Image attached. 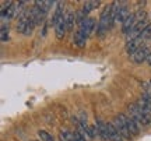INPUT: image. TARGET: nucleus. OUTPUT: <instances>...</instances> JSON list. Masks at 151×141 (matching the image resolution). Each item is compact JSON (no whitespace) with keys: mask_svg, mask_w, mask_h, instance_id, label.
<instances>
[{"mask_svg":"<svg viewBox=\"0 0 151 141\" xmlns=\"http://www.w3.org/2000/svg\"><path fill=\"white\" fill-rule=\"evenodd\" d=\"M113 22H115V20L112 17V6H108V7H105V10L102 11V14L99 17V24L97 28L98 35L104 37L105 32H108V29L112 27Z\"/></svg>","mask_w":151,"mask_h":141,"instance_id":"obj_1","label":"nucleus"},{"mask_svg":"<svg viewBox=\"0 0 151 141\" xmlns=\"http://www.w3.org/2000/svg\"><path fill=\"white\" fill-rule=\"evenodd\" d=\"M124 116H126V115H118L112 123H113V126H115V129L118 130V133L123 137V138H132V134H130L129 129H127V126H126Z\"/></svg>","mask_w":151,"mask_h":141,"instance_id":"obj_2","label":"nucleus"},{"mask_svg":"<svg viewBox=\"0 0 151 141\" xmlns=\"http://www.w3.org/2000/svg\"><path fill=\"white\" fill-rule=\"evenodd\" d=\"M94 28H95V20H94V18H90V17H87L86 20L78 25V29L86 35L87 38H88V35L92 32V29H94Z\"/></svg>","mask_w":151,"mask_h":141,"instance_id":"obj_3","label":"nucleus"},{"mask_svg":"<svg viewBox=\"0 0 151 141\" xmlns=\"http://www.w3.org/2000/svg\"><path fill=\"white\" fill-rule=\"evenodd\" d=\"M148 54H150V49H148V46L143 45V46H141V48L139 49L133 56H132V59H133L134 63H143L144 60H147Z\"/></svg>","mask_w":151,"mask_h":141,"instance_id":"obj_4","label":"nucleus"},{"mask_svg":"<svg viewBox=\"0 0 151 141\" xmlns=\"http://www.w3.org/2000/svg\"><path fill=\"white\" fill-rule=\"evenodd\" d=\"M45 16H46V14H45V13H42V11L37 7V6H34L32 9L29 10V20L35 22V25L41 24V22H43Z\"/></svg>","mask_w":151,"mask_h":141,"instance_id":"obj_5","label":"nucleus"},{"mask_svg":"<svg viewBox=\"0 0 151 141\" xmlns=\"http://www.w3.org/2000/svg\"><path fill=\"white\" fill-rule=\"evenodd\" d=\"M124 120H126V126H127V129H129L130 134L132 136H137L139 133H140V129H141V125L140 123H137L133 117H130V116H124Z\"/></svg>","mask_w":151,"mask_h":141,"instance_id":"obj_6","label":"nucleus"},{"mask_svg":"<svg viewBox=\"0 0 151 141\" xmlns=\"http://www.w3.org/2000/svg\"><path fill=\"white\" fill-rule=\"evenodd\" d=\"M143 46V39L141 38H137V39H133V41H129V42H126V52L130 54V56H133V54L139 50V49Z\"/></svg>","mask_w":151,"mask_h":141,"instance_id":"obj_7","label":"nucleus"},{"mask_svg":"<svg viewBox=\"0 0 151 141\" xmlns=\"http://www.w3.org/2000/svg\"><path fill=\"white\" fill-rule=\"evenodd\" d=\"M98 127V131H99V136L102 137L105 141H111V138H109V133H108V123H105L104 120H97V125H95Z\"/></svg>","mask_w":151,"mask_h":141,"instance_id":"obj_8","label":"nucleus"},{"mask_svg":"<svg viewBox=\"0 0 151 141\" xmlns=\"http://www.w3.org/2000/svg\"><path fill=\"white\" fill-rule=\"evenodd\" d=\"M66 31H67V28H66V22H65V17L60 20L56 25H55V34H56V38L58 39H63L66 35Z\"/></svg>","mask_w":151,"mask_h":141,"instance_id":"obj_9","label":"nucleus"},{"mask_svg":"<svg viewBox=\"0 0 151 141\" xmlns=\"http://www.w3.org/2000/svg\"><path fill=\"white\" fill-rule=\"evenodd\" d=\"M136 25V17L134 14H130L129 18L126 20V21L123 22V27H122V31H123L124 34H129L130 31H132V28Z\"/></svg>","mask_w":151,"mask_h":141,"instance_id":"obj_10","label":"nucleus"},{"mask_svg":"<svg viewBox=\"0 0 151 141\" xmlns=\"http://www.w3.org/2000/svg\"><path fill=\"white\" fill-rule=\"evenodd\" d=\"M108 133H109V138H111V141H123V137L118 133V130L115 129L113 123H108Z\"/></svg>","mask_w":151,"mask_h":141,"instance_id":"obj_11","label":"nucleus"},{"mask_svg":"<svg viewBox=\"0 0 151 141\" xmlns=\"http://www.w3.org/2000/svg\"><path fill=\"white\" fill-rule=\"evenodd\" d=\"M52 4H53V1H50V0H37V1H35V6H37L42 13H45V14L50 10Z\"/></svg>","mask_w":151,"mask_h":141,"instance_id":"obj_12","label":"nucleus"},{"mask_svg":"<svg viewBox=\"0 0 151 141\" xmlns=\"http://www.w3.org/2000/svg\"><path fill=\"white\" fill-rule=\"evenodd\" d=\"M65 22H66L67 31H71L73 27H74V22H76V14L73 11H67L65 14Z\"/></svg>","mask_w":151,"mask_h":141,"instance_id":"obj_13","label":"nucleus"},{"mask_svg":"<svg viewBox=\"0 0 151 141\" xmlns=\"http://www.w3.org/2000/svg\"><path fill=\"white\" fill-rule=\"evenodd\" d=\"M73 39H74V44L78 46V48H84L86 46V41H87V37L84 35V34L81 32L80 29L77 31V32L74 34V37H73Z\"/></svg>","mask_w":151,"mask_h":141,"instance_id":"obj_14","label":"nucleus"},{"mask_svg":"<svg viewBox=\"0 0 151 141\" xmlns=\"http://www.w3.org/2000/svg\"><path fill=\"white\" fill-rule=\"evenodd\" d=\"M98 6H99V1H95V0H91V1H86L84 3V7H83V11H84V14H88L90 11L95 10Z\"/></svg>","mask_w":151,"mask_h":141,"instance_id":"obj_15","label":"nucleus"},{"mask_svg":"<svg viewBox=\"0 0 151 141\" xmlns=\"http://www.w3.org/2000/svg\"><path fill=\"white\" fill-rule=\"evenodd\" d=\"M137 102H140L141 105H143V106H146L147 109H148V110H150L151 112V97L150 95H148V94H143V95H141V98L140 99H139V101H137Z\"/></svg>","mask_w":151,"mask_h":141,"instance_id":"obj_16","label":"nucleus"},{"mask_svg":"<svg viewBox=\"0 0 151 141\" xmlns=\"http://www.w3.org/2000/svg\"><path fill=\"white\" fill-rule=\"evenodd\" d=\"M0 38H1L3 42H6L9 39V25H6V24L1 25V28H0Z\"/></svg>","mask_w":151,"mask_h":141,"instance_id":"obj_17","label":"nucleus"},{"mask_svg":"<svg viewBox=\"0 0 151 141\" xmlns=\"http://www.w3.org/2000/svg\"><path fill=\"white\" fill-rule=\"evenodd\" d=\"M38 136H39V138L42 141H53V137L50 136L49 133H46V131H38Z\"/></svg>","mask_w":151,"mask_h":141,"instance_id":"obj_18","label":"nucleus"},{"mask_svg":"<svg viewBox=\"0 0 151 141\" xmlns=\"http://www.w3.org/2000/svg\"><path fill=\"white\" fill-rule=\"evenodd\" d=\"M140 38L143 39V41H144V39H151V24L147 25V28L143 31V34H141Z\"/></svg>","mask_w":151,"mask_h":141,"instance_id":"obj_19","label":"nucleus"},{"mask_svg":"<svg viewBox=\"0 0 151 141\" xmlns=\"http://www.w3.org/2000/svg\"><path fill=\"white\" fill-rule=\"evenodd\" d=\"M86 18H87V17H86V14H84V11H83V10L78 11V13H76V22H77L78 25H80V24L84 21Z\"/></svg>","mask_w":151,"mask_h":141,"instance_id":"obj_20","label":"nucleus"},{"mask_svg":"<svg viewBox=\"0 0 151 141\" xmlns=\"http://www.w3.org/2000/svg\"><path fill=\"white\" fill-rule=\"evenodd\" d=\"M34 27H35V22L29 20L27 24V28H25V31H24V35H31L34 31Z\"/></svg>","mask_w":151,"mask_h":141,"instance_id":"obj_21","label":"nucleus"},{"mask_svg":"<svg viewBox=\"0 0 151 141\" xmlns=\"http://www.w3.org/2000/svg\"><path fill=\"white\" fill-rule=\"evenodd\" d=\"M88 131H90V136H91V138L99 134V131H98V127H97V126H88Z\"/></svg>","mask_w":151,"mask_h":141,"instance_id":"obj_22","label":"nucleus"},{"mask_svg":"<svg viewBox=\"0 0 151 141\" xmlns=\"http://www.w3.org/2000/svg\"><path fill=\"white\" fill-rule=\"evenodd\" d=\"M74 140H76V141H87L86 138H84V137L81 136V134H80V133H78L77 130L74 131Z\"/></svg>","mask_w":151,"mask_h":141,"instance_id":"obj_23","label":"nucleus"},{"mask_svg":"<svg viewBox=\"0 0 151 141\" xmlns=\"http://www.w3.org/2000/svg\"><path fill=\"white\" fill-rule=\"evenodd\" d=\"M150 84H151V80H150Z\"/></svg>","mask_w":151,"mask_h":141,"instance_id":"obj_24","label":"nucleus"}]
</instances>
